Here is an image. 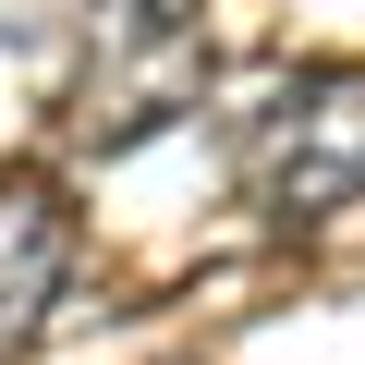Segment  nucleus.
Returning a JSON list of instances; mask_svg holds the SVG:
<instances>
[{
    "mask_svg": "<svg viewBox=\"0 0 365 365\" xmlns=\"http://www.w3.org/2000/svg\"><path fill=\"white\" fill-rule=\"evenodd\" d=\"M61 268H73V207L49 195V182H25V170H13V182H0V365L37 341V317H49Z\"/></svg>",
    "mask_w": 365,
    "mask_h": 365,
    "instance_id": "nucleus-3",
    "label": "nucleus"
},
{
    "mask_svg": "<svg viewBox=\"0 0 365 365\" xmlns=\"http://www.w3.org/2000/svg\"><path fill=\"white\" fill-rule=\"evenodd\" d=\"M244 195L280 232H317L365 207V61H304L244 122Z\"/></svg>",
    "mask_w": 365,
    "mask_h": 365,
    "instance_id": "nucleus-2",
    "label": "nucleus"
},
{
    "mask_svg": "<svg viewBox=\"0 0 365 365\" xmlns=\"http://www.w3.org/2000/svg\"><path fill=\"white\" fill-rule=\"evenodd\" d=\"M86 61H73V146L122 158L170 134L207 98V0H73Z\"/></svg>",
    "mask_w": 365,
    "mask_h": 365,
    "instance_id": "nucleus-1",
    "label": "nucleus"
}]
</instances>
